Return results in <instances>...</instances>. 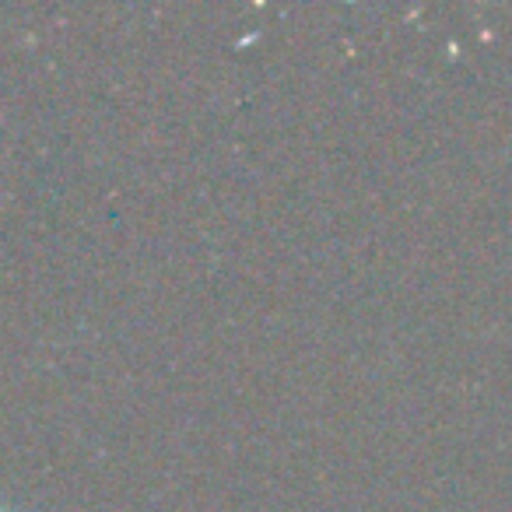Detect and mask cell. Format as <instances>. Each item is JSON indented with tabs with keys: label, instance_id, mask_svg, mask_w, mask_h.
Here are the masks:
<instances>
[{
	"label": "cell",
	"instance_id": "obj_1",
	"mask_svg": "<svg viewBox=\"0 0 512 512\" xmlns=\"http://www.w3.org/2000/svg\"><path fill=\"white\" fill-rule=\"evenodd\" d=\"M0 512H11V509H0Z\"/></svg>",
	"mask_w": 512,
	"mask_h": 512
}]
</instances>
